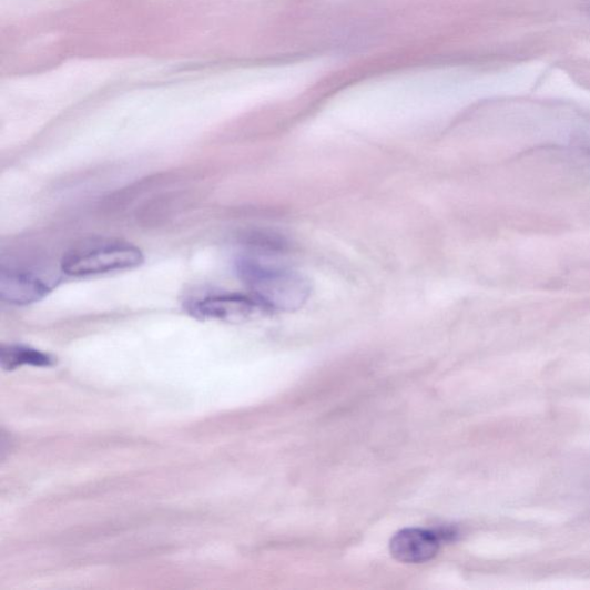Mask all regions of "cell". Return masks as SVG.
<instances>
[{
	"mask_svg": "<svg viewBox=\"0 0 590 590\" xmlns=\"http://www.w3.org/2000/svg\"><path fill=\"white\" fill-rule=\"evenodd\" d=\"M2 366L7 370H13L23 365L49 367L53 365L54 359L41 350L21 345L3 346L0 350Z\"/></svg>",
	"mask_w": 590,
	"mask_h": 590,
	"instance_id": "6",
	"label": "cell"
},
{
	"mask_svg": "<svg viewBox=\"0 0 590 590\" xmlns=\"http://www.w3.org/2000/svg\"><path fill=\"white\" fill-rule=\"evenodd\" d=\"M235 267L252 294L272 312L298 311L311 297L307 278L260 257L243 255Z\"/></svg>",
	"mask_w": 590,
	"mask_h": 590,
	"instance_id": "1",
	"label": "cell"
},
{
	"mask_svg": "<svg viewBox=\"0 0 590 590\" xmlns=\"http://www.w3.org/2000/svg\"><path fill=\"white\" fill-rule=\"evenodd\" d=\"M61 282L57 275L32 268H3L0 297L11 305L24 306L47 297Z\"/></svg>",
	"mask_w": 590,
	"mask_h": 590,
	"instance_id": "4",
	"label": "cell"
},
{
	"mask_svg": "<svg viewBox=\"0 0 590 590\" xmlns=\"http://www.w3.org/2000/svg\"><path fill=\"white\" fill-rule=\"evenodd\" d=\"M445 535L430 530L408 528L400 530L391 542V555L405 564H421L433 559L439 551Z\"/></svg>",
	"mask_w": 590,
	"mask_h": 590,
	"instance_id": "5",
	"label": "cell"
},
{
	"mask_svg": "<svg viewBox=\"0 0 590 590\" xmlns=\"http://www.w3.org/2000/svg\"><path fill=\"white\" fill-rule=\"evenodd\" d=\"M144 262L136 246L114 240L82 242L64 254L61 271L70 277H92L132 271Z\"/></svg>",
	"mask_w": 590,
	"mask_h": 590,
	"instance_id": "2",
	"label": "cell"
},
{
	"mask_svg": "<svg viewBox=\"0 0 590 590\" xmlns=\"http://www.w3.org/2000/svg\"><path fill=\"white\" fill-rule=\"evenodd\" d=\"M189 313L200 319L243 322L269 314L272 311L255 295L241 293H212L187 305Z\"/></svg>",
	"mask_w": 590,
	"mask_h": 590,
	"instance_id": "3",
	"label": "cell"
}]
</instances>
